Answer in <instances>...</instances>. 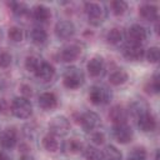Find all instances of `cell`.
<instances>
[{
	"mask_svg": "<svg viewBox=\"0 0 160 160\" xmlns=\"http://www.w3.org/2000/svg\"><path fill=\"white\" fill-rule=\"evenodd\" d=\"M11 114L18 119H29L32 114V105L28 98L18 96L11 101Z\"/></svg>",
	"mask_w": 160,
	"mask_h": 160,
	"instance_id": "6da1fadb",
	"label": "cell"
},
{
	"mask_svg": "<svg viewBox=\"0 0 160 160\" xmlns=\"http://www.w3.org/2000/svg\"><path fill=\"white\" fill-rule=\"evenodd\" d=\"M84 72L75 66H70L65 70L64 76H62V84L65 88L70 90H76L84 84Z\"/></svg>",
	"mask_w": 160,
	"mask_h": 160,
	"instance_id": "7a4b0ae2",
	"label": "cell"
},
{
	"mask_svg": "<svg viewBox=\"0 0 160 160\" xmlns=\"http://www.w3.org/2000/svg\"><path fill=\"white\" fill-rule=\"evenodd\" d=\"M85 12L91 25L99 26L106 18V10L100 2H85Z\"/></svg>",
	"mask_w": 160,
	"mask_h": 160,
	"instance_id": "3957f363",
	"label": "cell"
},
{
	"mask_svg": "<svg viewBox=\"0 0 160 160\" xmlns=\"http://www.w3.org/2000/svg\"><path fill=\"white\" fill-rule=\"evenodd\" d=\"M111 99V92L108 88L101 86V85H94L90 88L89 91V100L94 105H102L108 104Z\"/></svg>",
	"mask_w": 160,
	"mask_h": 160,
	"instance_id": "277c9868",
	"label": "cell"
},
{
	"mask_svg": "<svg viewBox=\"0 0 160 160\" xmlns=\"http://www.w3.org/2000/svg\"><path fill=\"white\" fill-rule=\"evenodd\" d=\"M146 38H148L146 29L139 24L131 25L126 31V39L129 44H132V45H141L146 40Z\"/></svg>",
	"mask_w": 160,
	"mask_h": 160,
	"instance_id": "5b68a950",
	"label": "cell"
},
{
	"mask_svg": "<svg viewBox=\"0 0 160 160\" xmlns=\"http://www.w3.org/2000/svg\"><path fill=\"white\" fill-rule=\"evenodd\" d=\"M70 130V121L65 116H56L49 124V132L55 136H64Z\"/></svg>",
	"mask_w": 160,
	"mask_h": 160,
	"instance_id": "8992f818",
	"label": "cell"
},
{
	"mask_svg": "<svg viewBox=\"0 0 160 160\" xmlns=\"http://www.w3.org/2000/svg\"><path fill=\"white\" fill-rule=\"evenodd\" d=\"M79 124L81 125V128L85 132H92L100 125V118L94 111H86L80 115Z\"/></svg>",
	"mask_w": 160,
	"mask_h": 160,
	"instance_id": "52a82bcc",
	"label": "cell"
},
{
	"mask_svg": "<svg viewBox=\"0 0 160 160\" xmlns=\"http://www.w3.org/2000/svg\"><path fill=\"white\" fill-rule=\"evenodd\" d=\"M54 31H55V35L58 36V39L69 40L75 34V25L70 20H60L56 22Z\"/></svg>",
	"mask_w": 160,
	"mask_h": 160,
	"instance_id": "ba28073f",
	"label": "cell"
},
{
	"mask_svg": "<svg viewBox=\"0 0 160 160\" xmlns=\"http://www.w3.org/2000/svg\"><path fill=\"white\" fill-rule=\"evenodd\" d=\"M112 136L120 144H128L132 139V130L128 124H118L112 126Z\"/></svg>",
	"mask_w": 160,
	"mask_h": 160,
	"instance_id": "9c48e42d",
	"label": "cell"
},
{
	"mask_svg": "<svg viewBox=\"0 0 160 160\" xmlns=\"http://www.w3.org/2000/svg\"><path fill=\"white\" fill-rule=\"evenodd\" d=\"M80 55H81V46L75 42L64 46L60 51V59L65 62H72L78 60Z\"/></svg>",
	"mask_w": 160,
	"mask_h": 160,
	"instance_id": "30bf717a",
	"label": "cell"
},
{
	"mask_svg": "<svg viewBox=\"0 0 160 160\" xmlns=\"http://www.w3.org/2000/svg\"><path fill=\"white\" fill-rule=\"evenodd\" d=\"M122 55L128 61H140L145 56V50L142 45L128 44L122 50Z\"/></svg>",
	"mask_w": 160,
	"mask_h": 160,
	"instance_id": "8fae6325",
	"label": "cell"
},
{
	"mask_svg": "<svg viewBox=\"0 0 160 160\" xmlns=\"http://www.w3.org/2000/svg\"><path fill=\"white\" fill-rule=\"evenodd\" d=\"M18 142V132L14 129H5L0 132V145L4 149H12Z\"/></svg>",
	"mask_w": 160,
	"mask_h": 160,
	"instance_id": "7c38bea8",
	"label": "cell"
},
{
	"mask_svg": "<svg viewBox=\"0 0 160 160\" xmlns=\"http://www.w3.org/2000/svg\"><path fill=\"white\" fill-rule=\"evenodd\" d=\"M104 69H105V64H104V60L100 56H94L89 60L88 65H86V70L89 72L90 76L92 78H98L100 76L102 72H104Z\"/></svg>",
	"mask_w": 160,
	"mask_h": 160,
	"instance_id": "4fadbf2b",
	"label": "cell"
},
{
	"mask_svg": "<svg viewBox=\"0 0 160 160\" xmlns=\"http://www.w3.org/2000/svg\"><path fill=\"white\" fill-rule=\"evenodd\" d=\"M34 74H35V76H36L39 80L46 82V81H50V80L54 78V75H55V69H54V66H52L50 62L42 61V62L40 64V66L38 68V70H36Z\"/></svg>",
	"mask_w": 160,
	"mask_h": 160,
	"instance_id": "5bb4252c",
	"label": "cell"
},
{
	"mask_svg": "<svg viewBox=\"0 0 160 160\" xmlns=\"http://www.w3.org/2000/svg\"><path fill=\"white\" fill-rule=\"evenodd\" d=\"M38 104L44 110H52L58 106V98L54 92L46 91V92L40 94V96L38 99Z\"/></svg>",
	"mask_w": 160,
	"mask_h": 160,
	"instance_id": "9a60e30c",
	"label": "cell"
},
{
	"mask_svg": "<svg viewBox=\"0 0 160 160\" xmlns=\"http://www.w3.org/2000/svg\"><path fill=\"white\" fill-rule=\"evenodd\" d=\"M136 120H138L139 129L141 131H144V132H151V131H154L156 129V125H158L156 124V119L151 112H148V114L140 116Z\"/></svg>",
	"mask_w": 160,
	"mask_h": 160,
	"instance_id": "2e32d148",
	"label": "cell"
},
{
	"mask_svg": "<svg viewBox=\"0 0 160 160\" xmlns=\"http://www.w3.org/2000/svg\"><path fill=\"white\" fill-rule=\"evenodd\" d=\"M129 112L135 118V119H139L140 116L150 112V109H149V105L145 100H141V99H138V100H134L130 106H129Z\"/></svg>",
	"mask_w": 160,
	"mask_h": 160,
	"instance_id": "e0dca14e",
	"label": "cell"
},
{
	"mask_svg": "<svg viewBox=\"0 0 160 160\" xmlns=\"http://www.w3.org/2000/svg\"><path fill=\"white\" fill-rule=\"evenodd\" d=\"M109 119L114 122V125L126 124V121H128V111L122 106L115 105L109 111Z\"/></svg>",
	"mask_w": 160,
	"mask_h": 160,
	"instance_id": "ac0fdd59",
	"label": "cell"
},
{
	"mask_svg": "<svg viewBox=\"0 0 160 160\" xmlns=\"http://www.w3.org/2000/svg\"><path fill=\"white\" fill-rule=\"evenodd\" d=\"M139 15L145 21H155L158 20L159 11H158V8L152 4H142L139 8Z\"/></svg>",
	"mask_w": 160,
	"mask_h": 160,
	"instance_id": "d6986e66",
	"label": "cell"
},
{
	"mask_svg": "<svg viewBox=\"0 0 160 160\" xmlns=\"http://www.w3.org/2000/svg\"><path fill=\"white\" fill-rule=\"evenodd\" d=\"M41 144H42V148L49 152H56L59 150V148H60V142L58 140V136H55V135H52L50 132L46 134L42 138Z\"/></svg>",
	"mask_w": 160,
	"mask_h": 160,
	"instance_id": "ffe728a7",
	"label": "cell"
},
{
	"mask_svg": "<svg viewBox=\"0 0 160 160\" xmlns=\"http://www.w3.org/2000/svg\"><path fill=\"white\" fill-rule=\"evenodd\" d=\"M30 39L32 44L41 46L48 41V32L42 28H32V30L30 31Z\"/></svg>",
	"mask_w": 160,
	"mask_h": 160,
	"instance_id": "44dd1931",
	"label": "cell"
},
{
	"mask_svg": "<svg viewBox=\"0 0 160 160\" xmlns=\"http://www.w3.org/2000/svg\"><path fill=\"white\" fill-rule=\"evenodd\" d=\"M128 79H129V75L124 69H116L109 75V82L115 86L125 84L128 81Z\"/></svg>",
	"mask_w": 160,
	"mask_h": 160,
	"instance_id": "7402d4cb",
	"label": "cell"
},
{
	"mask_svg": "<svg viewBox=\"0 0 160 160\" xmlns=\"http://www.w3.org/2000/svg\"><path fill=\"white\" fill-rule=\"evenodd\" d=\"M32 16L35 20L40 22H45L50 19L51 12H50V9L45 5H35L32 8Z\"/></svg>",
	"mask_w": 160,
	"mask_h": 160,
	"instance_id": "603a6c76",
	"label": "cell"
},
{
	"mask_svg": "<svg viewBox=\"0 0 160 160\" xmlns=\"http://www.w3.org/2000/svg\"><path fill=\"white\" fill-rule=\"evenodd\" d=\"M64 149L68 154H79L84 150V144L79 139H70L64 144Z\"/></svg>",
	"mask_w": 160,
	"mask_h": 160,
	"instance_id": "cb8c5ba5",
	"label": "cell"
},
{
	"mask_svg": "<svg viewBox=\"0 0 160 160\" xmlns=\"http://www.w3.org/2000/svg\"><path fill=\"white\" fill-rule=\"evenodd\" d=\"M101 154H102V160H122V155L120 150H118L112 145H108L104 149V151H101Z\"/></svg>",
	"mask_w": 160,
	"mask_h": 160,
	"instance_id": "d4e9b609",
	"label": "cell"
},
{
	"mask_svg": "<svg viewBox=\"0 0 160 160\" xmlns=\"http://www.w3.org/2000/svg\"><path fill=\"white\" fill-rule=\"evenodd\" d=\"M122 39H124V32H122L120 29H118V28L111 29V30L106 34V41H108L109 44H111V45H118V44H120V42L122 41Z\"/></svg>",
	"mask_w": 160,
	"mask_h": 160,
	"instance_id": "484cf974",
	"label": "cell"
},
{
	"mask_svg": "<svg viewBox=\"0 0 160 160\" xmlns=\"http://www.w3.org/2000/svg\"><path fill=\"white\" fill-rule=\"evenodd\" d=\"M9 8L12 11V14H15L16 16H25L29 14V8L26 6V4L24 2H16V1H11L9 2Z\"/></svg>",
	"mask_w": 160,
	"mask_h": 160,
	"instance_id": "4316f807",
	"label": "cell"
},
{
	"mask_svg": "<svg viewBox=\"0 0 160 160\" xmlns=\"http://www.w3.org/2000/svg\"><path fill=\"white\" fill-rule=\"evenodd\" d=\"M42 62V60L38 56V55H29L25 59V69L28 71L35 72L38 70V68L40 66V64Z\"/></svg>",
	"mask_w": 160,
	"mask_h": 160,
	"instance_id": "83f0119b",
	"label": "cell"
},
{
	"mask_svg": "<svg viewBox=\"0 0 160 160\" xmlns=\"http://www.w3.org/2000/svg\"><path fill=\"white\" fill-rule=\"evenodd\" d=\"M145 90L149 94H158L160 90V79H159V74H154V76L148 81V84L145 85Z\"/></svg>",
	"mask_w": 160,
	"mask_h": 160,
	"instance_id": "f1b7e54d",
	"label": "cell"
},
{
	"mask_svg": "<svg viewBox=\"0 0 160 160\" xmlns=\"http://www.w3.org/2000/svg\"><path fill=\"white\" fill-rule=\"evenodd\" d=\"M8 36L9 39L12 41V42H20L24 40V30L19 26H11L9 29V32H8Z\"/></svg>",
	"mask_w": 160,
	"mask_h": 160,
	"instance_id": "f546056e",
	"label": "cell"
},
{
	"mask_svg": "<svg viewBox=\"0 0 160 160\" xmlns=\"http://www.w3.org/2000/svg\"><path fill=\"white\" fill-rule=\"evenodd\" d=\"M111 6V10L112 12L116 15V16H120V15H124L128 10V2L122 1V0H115V1H111L110 4Z\"/></svg>",
	"mask_w": 160,
	"mask_h": 160,
	"instance_id": "4dcf8cb0",
	"label": "cell"
},
{
	"mask_svg": "<svg viewBox=\"0 0 160 160\" xmlns=\"http://www.w3.org/2000/svg\"><path fill=\"white\" fill-rule=\"evenodd\" d=\"M85 160H102V154L100 150H98L94 146H89L84 151Z\"/></svg>",
	"mask_w": 160,
	"mask_h": 160,
	"instance_id": "1f68e13d",
	"label": "cell"
},
{
	"mask_svg": "<svg viewBox=\"0 0 160 160\" xmlns=\"http://www.w3.org/2000/svg\"><path fill=\"white\" fill-rule=\"evenodd\" d=\"M128 160H148L146 151L144 148H135L128 156Z\"/></svg>",
	"mask_w": 160,
	"mask_h": 160,
	"instance_id": "d6a6232c",
	"label": "cell"
},
{
	"mask_svg": "<svg viewBox=\"0 0 160 160\" xmlns=\"http://www.w3.org/2000/svg\"><path fill=\"white\" fill-rule=\"evenodd\" d=\"M145 58H146V60H148L149 62H152V64L158 62V61H159V58H160L159 48H156V46L149 48V49L146 50V52H145Z\"/></svg>",
	"mask_w": 160,
	"mask_h": 160,
	"instance_id": "836d02e7",
	"label": "cell"
},
{
	"mask_svg": "<svg viewBox=\"0 0 160 160\" xmlns=\"http://www.w3.org/2000/svg\"><path fill=\"white\" fill-rule=\"evenodd\" d=\"M11 54L5 50V49H0V68L5 69V68H9L10 64H11Z\"/></svg>",
	"mask_w": 160,
	"mask_h": 160,
	"instance_id": "e575fe53",
	"label": "cell"
},
{
	"mask_svg": "<svg viewBox=\"0 0 160 160\" xmlns=\"http://www.w3.org/2000/svg\"><path fill=\"white\" fill-rule=\"evenodd\" d=\"M91 141L95 145H101L105 141V135L102 131H92L91 132Z\"/></svg>",
	"mask_w": 160,
	"mask_h": 160,
	"instance_id": "d590c367",
	"label": "cell"
},
{
	"mask_svg": "<svg viewBox=\"0 0 160 160\" xmlns=\"http://www.w3.org/2000/svg\"><path fill=\"white\" fill-rule=\"evenodd\" d=\"M21 94H22V96L24 98H28L29 99V96H31L32 95V89L29 86V85H21Z\"/></svg>",
	"mask_w": 160,
	"mask_h": 160,
	"instance_id": "8d00e7d4",
	"label": "cell"
},
{
	"mask_svg": "<svg viewBox=\"0 0 160 160\" xmlns=\"http://www.w3.org/2000/svg\"><path fill=\"white\" fill-rule=\"evenodd\" d=\"M0 160H11V159H10V156H9L6 152L0 151Z\"/></svg>",
	"mask_w": 160,
	"mask_h": 160,
	"instance_id": "74e56055",
	"label": "cell"
},
{
	"mask_svg": "<svg viewBox=\"0 0 160 160\" xmlns=\"http://www.w3.org/2000/svg\"><path fill=\"white\" fill-rule=\"evenodd\" d=\"M154 160H159V150H156V152H155V158H154Z\"/></svg>",
	"mask_w": 160,
	"mask_h": 160,
	"instance_id": "f35d334b",
	"label": "cell"
}]
</instances>
